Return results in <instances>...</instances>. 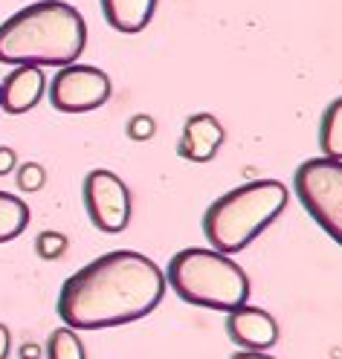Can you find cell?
Instances as JSON below:
<instances>
[{"label":"cell","instance_id":"5bb4252c","mask_svg":"<svg viewBox=\"0 0 342 359\" xmlns=\"http://www.w3.org/2000/svg\"><path fill=\"white\" fill-rule=\"evenodd\" d=\"M47 359H87L84 342L79 339V333L70 327L53 330L47 339Z\"/></svg>","mask_w":342,"mask_h":359},{"label":"cell","instance_id":"7c38bea8","mask_svg":"<svg viewBox=\"0 0 342 359\" xmlns=\"http://www.w3.org/2000/svg\"><path fill=\"white\" fill-rule=\"evenodd\" d=\"M29 226V206L20 197L0 191V243L15 241Z\"/></svg>","mask_w":342,"mask_h":359},{"label":"cell","instance_id":"4fadbf2b","mask_svg":"<svg viewBox=\"0 0 342 359\" xmlns=\"http://www.w3.org/2000/svg\"><path fill=\"white\" fill-rule=\"evenodd\" d=\"M319 145L328 160H342V99H334L319 122Z\"/></svg>","mask_w":342,"mask_h":359},{"label":"cell","instance_id":"30bf717a","mask_svg":"<svg viewBox=\"0 0 342 359\" xmlns=\"http://www.w3.org/2000/svg\"><path fill=\"white\" fill-rule=\"evenodd\" d=\"M223 125L212 114H195L183 125V137L177 142V154L189 163H209L223 145Z\"/></svg>","mask_w":342,"mask_h":359},{"label":"cell","instance_id":"d6986e66","mask_svg":"<svg viewBox=\"0 0 342 359\" xmlns=\"http://www.w3.org/2000/svg\"><path fill=\"white\" fill-rule=\"evenodd\" d=\"M9 348H12V333H9V327L4 322H0V359L9 356Z\"/></svg>","mask_w":342,"mask_h":359},{"label":"cell","instance_id":"8fae6325","mask_svg":"<svg viewBox=\"0 0 342 359\" xmlns=\"http://www.w3.org/2000/svg\"><path fill=\"white\" fill-rule=\"evenodd\" d=\"M110 29L136 35L143 32L157 12V0H99Z\"/></svg>","mask_w":342,"mask_h":359},{"label":"cell","instance_id":"277c9868","mask_svg":"<svg viewBox=\"0 0 342 359\" xmlns=\"http://www.w3.org/2000/svg\"><path fill=\"white\" fill-rule=\"evenodd\" d=\"M166 287L183 299L186 304L232 313L249 299V278L230 255H221L203 246L180 250L166 269Z\"/></svg>","mask_w":342,"mask_h":359},{"label":"cell","instance_id":"ffe728a7","mask_svg":"<svg viewBox=\"0 0 342 359\" xmlns=\"http://www.w3.org/2000/svg\"><path fill=\"white\" fill-rule=\"evenodd\" d=\"M20 359H41V345L24 342V345H20Z\"/></svg>","mask_w":342,"mask_h":359},{"label":"cell","instance_id":"2e32d148","mask_svg":"<svg viewBox=\"0 0 342 359\" xmlns=\"http://www.w3.org/2000/svg\"><path fill=\"white\" fill-rule=\"evenodd\" d=\"M44 183H47V171H44V165L38 163H24L18 168V189L20 191H41Z\"/></svg>","mask_w":342,"mask_h":359},{"label":"cell","instance_id":"7a4b0ae2","mask_svg":"<svg viewBox=\"0 0 342 359\" xmlns=\"http://www.w3.org/2000/svg\"><path fill=\"white\" fill-rule=\"evenodd\" d=\"M87 43V24L64 0H38L0 24V64L67 67Z\"/></svg>","mask_w":342,"mask_h":359},{"label":"cell","instance_id":"9c48e42d","mask_svg":"<svg viewBox=\"0 0 342 359\" xmlns=\"http://www.w3.org/2000/svg\"><path fill=\"white\" fill-rule=\"evenodd\" d=\"M44 90H47V76L38 67H15L0 81V110H6L9 116L27 114L41 102Z\"/></svg>","mask_w":342,"mask_h":359},{"label":"cell","instance_id":"e0dca14e","mask_svg":"<svg viewBox=\"0 0 342 359\" xmlns=\"http://www.w3.org/2000/svg\"><path fill=\"white\" fill-rule=\"evenodd\" d=\"M157 133V122L148 116V114H136L131 122H128V137L133 142H145Z\"/></svg>","mask_w":342,"mask_h":359},{"label":"cell","instance_id":"3957f363","mask_svg":"<svg viewBox=\"0 0 342 359\" xmlns=\"http://www.w3.org/2000/svg\"><path fill=\"white\" fill-rule=\"evenodd\" d=\"M290 200V191L279 180H253L221 194L203 215V235L221 255L246 250Z\"/></svg>","mask_w":342,"mask_h":359},{"label":"cell","instance_id":"44dd1931","mask_svg":"<svg viewBox=\"0 0 342 359\" xmlns=\"http://www.w3.org/2000/svg\"><path fill=\"white\" fill-rule=\"evenodd\" d=\"M230 359H276L270 353H258V351H241V353H232Z\"/></svg>","mask_w":342,"mask_h":359},{"label":"cell","instance_id":"8992f818","mask_svg":"<svg viewBox=\"0 0 342 359\" xmlns=\"http://www.w3.org/2000/svg\"><path fill=\"white\" fill-rule=\"evenodd\" d=\"M84 209L90 223L105 232V235H119L131 223V191L122 180L107 171V168H93L84 177L81 186Z\"/></svg>","mask_w":342,"mask_h":359},{"label":"cell","instance_id":"ba28073f","mask_svg":"<svg viewBox=\"0 0 342 359\" xmlns=\"http://www.w3.org/2000/svg\"><path fill=\"white\" fill-rule=\"evenodd\" d=\"M226 336L241 348V351H270L279 342V322L261 307H238L226 313Z\"/></svg>","mask_w":342,"mask_h":359},{"label":"cell","instance_id":"ac0fdd59","mask_svg":"<svg viewBox=\"0 0 342 359\" xmlns=\"http://www.w3.org/2000/svg\"><path fill=\"white\" fill-rule=\"evenodd\" d=\"M18 168V154L9 145H0V177H6Z\"/></svg>","mask_w":342,"mask_h":359},{"label":"cell","instance_id":"9a60e30c","mask_svg":"<svg viewBox=\"0 0 342 359\" xmlns=\"http://www.w3.org/2000/svg\"><path fill=\"white\" fill-rule=\"evenodd\" d=\"M67 235H61V232H53V229H47V232H41L38 238H35V252H38V258H44V261H58L64 252H67Z\"/></svg>","mask_w":342,"mask_h":359},{"label":"cell","instance_id":"6da1fadb","mask_svg":"<svg viewBox=\"0 0 342 359\" xmlns=\"http://www.w3.org/2000/svg\"><path fill=\"white\" fill-rule=\"evenodd\" d=\"M163 296L166 276L148 255L113 250L64 281L58 316L70 330H107L148 316Z\"/></svg>","mask_w":342,"mask_h":359},{"label":"cell","instance_id":"52a82bcc","mask_svg":"<svg viewBox=\"0 0 342 359\" xmlns=\"http://www.w3.org/2000/svg\"><path fill=\"white\" fill-rule=\"evenodd\" d=\"M110 99V79L90 64H67L50 81V102L61 114H87Z\"/></svg>","mask_w":342,"mask_h":359},{"label":"cell","instance_id":"5b68a950","mask_svg":"<svg viewBox=\"0 0 342 359\" xmlns=\"http://www.w3.org/2000/svg\"><path fill=\"white\" fill-rule=\"evenodd\" d=\"M293 191L331 241H342V163L316 156L293 174Z\"/></svg>","mask_w":342,"mask_h":359}]
</instances>
